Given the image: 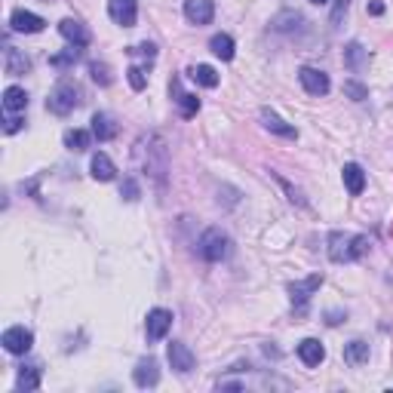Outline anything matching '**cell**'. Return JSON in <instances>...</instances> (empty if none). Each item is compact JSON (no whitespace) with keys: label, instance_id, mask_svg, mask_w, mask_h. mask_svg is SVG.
<instances>
[{"label":"cell","instance_id":"cell-1","mask_svg":"<svg viewBox=\"0 0 393 393\" xmlns=\"http://www.w3.org/2000/svg\"><path fill=\"white\" fill-rule=\"evenodd\" d=\"M132 157H135V166H141L148 175L163 182V175L169 169V154H166V145H163L160 135H141L132 148Z\"/></svg>","mask_w":393,"mask_h":393},{"label":"cell","instance_id":"cell-2","mask_svg":"<svg viewBox=\"0 0 393 393\" xmlns=\"http://www.w3.org/2000/svg\"><path fill=\"white\" fill-rule=\"evenodd\" d=\"M369 237H363V234H341L335 231L332 237H329V259L338 261V264H347V261H356L363 259V255L369 252Z\"/></svg>","mask_w":393,"mask_h":393},{"label":"cell","instance_id":"cell-3","mask_svg":"<svg viewBox=\"0 0 393 393\" xmlns=\"http://www.w3.org/2000/svg\"><path fill=\"white\" fill-rule=\"evenodd\" d=\"M80 102H83L80 87L65 77V80H59V83L53 87V92H49L46 111H53V114H59V117H65V114H71L74 108H80Z\"/></svg>","mask_w":393,"mask_h":393},{"label":"cell","instance_id":"cell-4","mask_svg":"<svg viewBox=\"0 0 393 393\" xmlns=\"http://www.w3.org/2000/svg\"><path fill=\"white\" fill-rule=\"evenodd\" d=\"M197 252H200V259H206V261H225L227 255H231V237H227L221 227H209V231L200 237Z\"/></svg>","mask_w":393,"mask_h":393},{"label":"cell","instance_id":"cell-5","mask_svg":"<svg viewBox=\"0 0 393 393\" xmlns=\"http://www.w3.org/2000/svg\"><path fill=\"white\" fill-rule=\"evenodd\" d=\"M0 344H3L6 353L22 356V353H28V350H31L34 335H31V329H25V326H12V329H6V332H3Z\"/></svg>","mask_w":393,"mask_h":393},{"label":"cell","instance_id":"cell-6","mask_svg":"<svg viewBox=\"0 0 393 393\" xmlns=\"http://www.w3.org/2000/svg\"><path fill=\"white\" fill-rule=\"evenodd\" d=\"M320 286H323V274H313V277H307V280H302V283L289 286V295H292V304H295L298 317H304V307H307L311 295L320 289Z\"/></svg>","mask_w":393,"mask_h":393},{"label":"cell","instance_id":"cell-7","mask_svg":"<svg viewBox=\"0 0 393 393\" xmlns=\"http://www.w3.org/2000/svg\"><path fill=\"white\" fill-rule=\"evenodd\" d=\"M173 329V311H163V307H154L151 313H148V323H145V335L151 344L166 338V332Z\"/></svg>","mask_w":393,"mask_h":393},{"label":"cell","instance_id":"cell-8","mask_svg":"<svg viewBox=\"0 0 393 393\" xmlns=\"http://www.w3.org/2000/svg\"><path fill=\"white\" fill-rule=\"evenodd\" d=\"M166 356H169V366H173L178 375H188V372H194V366H197L194 350H191L188 344H182V341H173L169 350H166Z\"/></svg>","mask_w":393,"mask_h":393},{"label":"cell","instance_id":"cell-9","mask_svg":"<svg viewBox=\"0 0 393 393\" xmlns=\"http://www.w3.org/2000/svg\"><path fill=\"white\" fill-rule=\"evenodd\" d=\"M184 19L191 25H209L216 19V3L212 0H184Z\"/></svg>","mask_w":393,"mask_h":393},{"label":"cell","instance_id":"cell-10","mask_svg":"<svg viewBox=\"0 0 393 393\" xmlns=\"http://www.w3.org/2000/svg\"><path fill=\"white\" fill-rule=\"evenodd\" d=\"M10 28L16 34H40L46 28V22L37 16V12H28V10H16L10 16Z\"/></svg>","mask_w":393,"mask_h":393},{"label":"cell","instance_id":"cell-11","mask_svg":"<svg viewBox=\"0 0 393 393\" xmlns=\"http://www.w3.org/2000/svg\"><path fill=\"white\" fill-rule=\"evenodd\" d=\"M59 34L68 40L71 46H89V40H92V34H89V28L83 25V22H77V19H62V25H59Z\"/></svg>","mask_w":393,"mask_h":393},{"label":"cell","instance_id":"cell-12","mask_svg":"<svg viewBox=\"0 0 393 393\" xmlns=\"http://www.w3.org/2000/svg\"><path fill=\"white\" fill-rule=\"evenodd\" d=\"M132 381L139 384L141 390H145V387H157V381H160V366H157L154 356L139 360V366L132 369Z\"/></svg>","mask_w":393,"mask_h":393},{"label":"cell","instance_id":"cell-13","mask_svg":"<svg viewBox=\"0 0 393 393\" xmlns=\"http://www.w3.org/2000/svg\"><path fill=\"white\" fill-rule=\"evenodd\" d=\"M298 80H302V87L311 92V96H326L329 87H332L326 71H317V68H302L298 71Z\"/></svg>","mask_w":393,"mask_h":393},{"label":"cell","instance_id":"cell-14","mask_svg":"<svg viewBox=\"0 0 393 393\" xmlns=\"http://www.w3.org/2000/svg\"><path fill=\"white\" fill-rule=\"evenodd\" d=\"M108 12H111V19H114L117 25L132 28L135 19H139V3H135V0H111V3H108Z\"/></svg>","mask_w":393,"mask_h":393},{"label":"cell","instance_id":"cell-15","mask_svg":"<svg viewBox=\"0 0 393 393\" xmlns=\"http://www.w3.org/2000/svg\"><path fill=\"white\" fill-rule=\"evenodd\" d=\"M341 178H344V188L350 197H360L363 188H366V173H363L360 163H344V169H341Z\"/></svg>","mask_w":393,"mask_h":393},{"label":"cell","instance_id":"cell-16","mask_svg":"<svg viewBox=\"0 0 393 393\" xmlns=\"http://www.w3.org/2000/svg\"><path fill=\"white\" fill-rule=\"evenodd\" d=\"M298 356H302L304 366H320V363L326 360V347L320 344L317 338H304L302 344H298Z\"/></svg>","mask_w":393,"mask_h":393},{"label":"cell","instance_id":"cell-17","mask_svg":"<svg viewBox=\"0 0 393 393\" xmlns=\"http://www.w3.org/2000/svg\"><path fill=\"white\" fill-rule=\"evenodd\" d=\"M31 71V59L16 46H6V74L10 77H22Z\"/></svg>","mask_w":393,"mask_h":393},{"label":"cell","instance_id":"cell-18","mask_svg":"<svg viewBox=\"0 0 393 393\" xmlns=\"http://www.w3.org/2000/svg\"><path fill=\"white\" fill-rule=\"evenodd\" d=\"M344 65L353 71V74H360V71L369 65V49L363 44H356V40H353V44H347L344 46Z\"/></svg>","mask_w":393,"mask_h":393},{"label":"cell","instance_id":"cell-19","mask_svg":"<svg viewBox=\"0 0 393 393\" xmlns=\"http://www.w3.org/2000/svg\"><path fill=\"white\" fill-rule=\"evenodd\" d=\"M261 120H264V126H268L270 132H277V135H283V139H298V130L295 126H289L283 117H277L270 108H261Z\"/></svg>","mask_w":393,"mask_h":393},{"label":"cell","instance_id":"cell-20","mask_svg":"<svg viewBox=\"0 0 393 393\" xmlns=\"http://www.w3.org/2000/svg\"><path fill=\"white\" fill-rule=\"evenodd\" d=\"M92 135L98 141H111L117 135V123H114L111 114H92Z\"/></svg>","mask_w":393,"mask_h":393},{"label":"cell","instance_id":"cell-21","mask_svg":"<svg viewBox=\"0 0 393 393\" xmlns=\"http://www.w3.org/2000/svg\"><path fill=\"white\" fill-rule=\"evenodd\" d=\"M28 108V92L22 87H6L3 89V111L6 114H19Z\"/></svg>","mask_w":393,"mask_h":393},{"label":"cell","instance_id":"cell-22","mask_svg":"<svg viewBox=\"0 0 393 393\" xmlns=\"http://www.w3.org/2000/svg\"><path fill=\"white\" fill-rule=\"evenodd\" d=\"M188 77L194 83H200V87H206V89H216L218 87V71L216 68H209V65H191L188 68Z\"/></svg>","mask_w":393,"mask_h":393},{"label":"cell","instance_id":"cell-23","mask_svg":"<svg viewBox=\"0 0 393 393\" xmlns=\"http://www.w3.org/2000/svg\"><path fill=\"white\" fill-rule=\"evenodd\" d=\"M89 169H92V178H98V182H111V178L117 175V169H114L111 157H108V154H102V151H98L96 157H92Z\"/></svg>","mask_w":393,"mask_h":393},{"label":"cell","instance_id":"cell-24","mask_svg":"<svg viewBox=\"0 0 393 393\" xmlns=\"http://www.w3.org/2000/svg\"><path fill=\"white\" fill-rule=\"evenodd\" d=\"M173 92H175V102H178V111H182V117H194L200 111V98L191 96V92H182L178 89V80H173Z\"/></svg>","mask_w":393,"mask_h":393},{"label":"cell","instance_id":"cell-25","mask_svg":"<svg viewBox=\"0 0 393 393\" xmlns=\"http://www.w3.org/2000/svg\"><path fill=\"white\" fill-rule=\"evenodd\" d=\"M344 363L347 366H363V363H369L366 341H350V344H344Z\"/></svg>","mask_w":393,"mask_h":393},{"label":"cell","instance_id":"cell-26","mask_svg":"<svg viewBox=\"0 0 393 393\" xmlns=\"http://www.w3.org/2000/svg\"><path fill=\"white\" fill-rule=\"evenodd\" d=\"M209 49L218 55L221 62H231L234 59V37L231 34H216V37L209 40Z\"/></svg>","mask_w":393,"mask_h":393},{"label":"cell","instance_id":"cell-27","mask_svg":"<svg viewBox=\"0 0 393 393\" xmlns=\"http://www.w3.org/2000/svg\"><path fill=\"white\" fill-rule=\"evenodd\" d=\"M19 390H37L40 387V366H22L19 369V381H16Z\"/></svg>","mask_w":393,"mask_h":393},{"label":"cell","instance_id":"cell-28","mask_svg":"<svg viewBox=\"0 0 393 393\" xmlns=\"http://www.w3.org/2000/svg\"><path fill=\"white\" fill-rule=\"evenodd\" d=\"M77 62H80V46H71L59 55H49V65H53L55 71H68V68H74Z\"/></svg>","mask_w":393,"mask_h":393},{"label":"cell","instance_id":"cell-29","mask_svg":"<svg viewBox=\"0 0 393 393\" xmlns=\"http://www.w3.org/2000/svg\"><path fill=\"white\" fill-rule=\"evenodd\" d=\"M89 141H92V132H87V130H68L65 132V148L68 151H87Z\"/></svg>","mask_w":393,"mask_h":393},{"label":"cell","instance_id":"cell-30","mask_svg":"<svg viewBox=\"0 0 393 393\" xmlns=\"http://www.w3.org/2000/svg\"><path fill=\"white\" fill-rule=\"evenodd\" d=\"M89 74H92V80H96L98 87H111V80H114V77H111V68L105 65V62H92V65H89Z\"/></svg>","mask_w":393,"mask_h":393},{"label":"cell","instance_id":"cell-31","mask_svg":"<svg viewBox=\"0 0 393 393\" xmlns=\"http://www.w3.org/2000/svg\"><path fill=\"white\" fill-rule=\"evenodd\" d=\"M302 22H304V19L298 16V12H280V16L274 19V28H277V31H292V28H298Z\"/></svg>","mask_w":393,"mask_h":393},{"label":"cell","instance_id":"cell-32","mask_svg":"<svg viewBox=\"0 0 393 393\" xmlns=\"http://www.w3.org/2000/svg\"><path fill=\"white\" fill-rule=\"evenodd\" d=\"M344 96L353 98V102H366V98H369V89L363 87L360 80H344Z\"/></svg>","mask_w":393,"mask_h":393},{"label":"cell","instance_id":"cell-33","mask_svg":"<svg viewBox=\"0 0 393 393\" xmlns=\"http://www.w3.org/2000/svg\"><path fill=\"white\" fill-rule=\"evenodd\" d=\"M126 77H130V87L135 92H141L148 87V74H145V68H139V65H132L130 71H126Z\"/></svg>","mask_w":393,"mask_h":393},{"label":"cell","instance_id":"cell-34","mask_svg":"<svg viewBox=\"0 0 393 393\" xmlns=\"http://www.w3.org/2000/svg\"><path fill=\"white\" fill-rule=\"evenodd\" d=\"M347 10H350V0H335V3H332V16H329V22H332V28H338L341 22H344Z\"/></svg>","mask_w":393,"mask_h":393},{"label":"cell","instance_id":"cell-35","mask_svg":"<svg viewBox=\"0 0 393 393\" xmlns=\"http://www.w3.org/2000/svg\"><path fill=\"white\" fill-rule=\"evenodd\" d=\"M139 194H141V191H139V182H135V178H126L123 188H120V197L132 203V200H139Z\"/></svg>","mask_w":393,"mask_h":393},{"label":"cell","instance_id":"cell-36","mask_svg":"<svg viewBox=\"0 0 393 393\" xmlns=\"http://www.w3.org/2000/svg\"><path fill=\"white\" fill-rule=\"evenodd\" d=\"M19 130H22V117L10 114V117L3 120V132H6V135H12V132H19Z\"/></svg>","mask_w":393,"mask_h":393},{"label":"cell","instance_id":"cell-37","mask_svg":"<svg viewBox=\"0 0 393 393\" xmlns=\"http://www.w3.org/2000/svg\"><path fill=\"white\" fill-rule=\"evenodd\" d=\"M132 55H148V59H154L157 55V46L154 44H139V46H130Z\"/></svg>","mask_w":393,"mask_h":393},{"label":"cell","instance_id":"cell-38","mask_svg":"<svg viewBox=\"0 0 393 393\" xmlns=\"http://www.w3.org/2000/svg\"><path fill=\"white\" fill-rule=\"evenodd\" d=\"M280 184H283V188H286V191H289V200H292V203H298V206H307V203H304V197H302V194H298V191H295V188H292V184H289V182H283V178H280Z\"/></svg>","mask_w":393,"mask_h":393},{"label":"cell","instance_id":"cell-39","mask_svg":"<svg viewBox=\"0 0 393 393\" xmlns=\"http://www.w3.org/2000/svg\"><path fill=\"white\" fill-rule=\"evenodd\" d=\"M218 390H243L240 381H218Z\"/></svg>","mask_w":393,"mask_h":393},{"label":"cell","instance_id":"cell-40","mask_svg":"<svg viewBox=\"0 0 393 393\" xmlns=\"http://www.w3.org/2000/svg\"><path fill=\"white\" fill-rule=\"evenodd\" d=\"M369 12H372V16H381V12H384V3H381V0H372V3H369Z\"/></svg>","mask_w":393,"mask_h":393},{"label":"cell","instance_id":"cell-41","mask_svg":"<svg viewBox=\"0 0 393 393\" xmlns=\"http://www.w3.org/2000/svg\"><path fill=\"white\" fill-rule=\"evenodd\" d=\"M326 317H329V320H326L329 326H338V323H341V313H335V311H332V313H326Z\"/></svg>","mask_w":393,"mask_h":393},{"label":"cell","instance_id":"cell-42","mask_svg":"<svg viewBox=\"0 0 393 393\" xmlns=\"http://www.w3.org/2000/svg\"><path fill=\"white\" fill-rule=\"evenodd\" d=\"M311 3H317V6H320V3H329V0H311Z\"/></svg>","mask_w":393,"mask_h":393},{"label":"cell","instance_id":"cell-43","mask_svg":"<svg viewBox=\"0 0 393 393\" xmlns=\"http://www.w3.org/2000/svg\"><path fill=\"white\" fill-rule=\"evenodd\" d=\"M46 3H49V0H46Z\"/></svg>","mask_w":393,"mask_h":393}]
</instances>
